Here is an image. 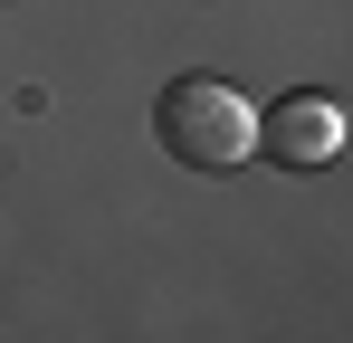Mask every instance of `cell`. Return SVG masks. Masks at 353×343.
<instances>
[{"instance_id": "6da1fadb", "label": "cell", "mask_w": 353, "mask_h": 343, "mask_svg": "<svg viewBox=\"0 0 353 343\" xmlns=\"http://www.w3.org/2000/svg\"><path fill=\"white\" fill-rule=\"evenodd\" d=\"M153 134H163V153L181 172H239L258 153V105L239 86H220V76H172L163 105H153Z\"/></svg>"}, {"instance_id": "7a4b0ae2", "label": "cell", "mask_w": 353, "mask_h": 343, "mask_svg": "<svg viewBox=\"0 0 353 343\" xmlns=\"http://www.w3.org/2000/svg\"><path fill=\"white\" fill-rule=\"evenodd\" d=\"M258 143L287 172H315V163L344 153V105H334V96H277V114L258 124Z\"/></svg>"}]
</instances>
